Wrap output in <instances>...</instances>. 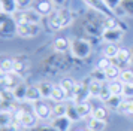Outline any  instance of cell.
Here are the masks:
<instances>
[{"mask_svg": "<svg viewBox=\"0 0 133 131\" xmlns=\"http://www.w3.org/2000/svg\"><path fill=\"white\" fill-rule=\"evenodd\" d=\"M48 18V24L52 30H60L69 27L73 21V13L69 9L63 8V9H55Z\"/></svg>", "mask_w": 133, "mask_h": 131, "instance_id": "obj_1", "label": "cell"}, {"mask_svg": "<svg viewBox=\"0 0 133 131\" xmlns=\"http://www.w3.org/2000/svg\"><path fill=\"white\" fill-rule=\"evenodd\" d=\"M70 54L78 60L87 58L91 54L90 42L87 40V39H81V37L72 39V40H70Z\"/></svg>", "mask_w": 133, "mask_h": 131, "instance_id": "obj_2", "label": "cell"}, {"mask_svg": "<svg viewBox=\"0 0 133 131\" xmlns=\"http://www.w3.org/2000/svg\"><path fill=\"white\" fill-rule=\"evenodd\" d=\"M18 31V23L15 21L12 15L2 13L0 15V36L3 39H9Z\"/></svg>", "mask_w": 133, "mask_h": 131, "instance_id": "obj_3", "label": "cell"}, {"mask_svg": "<svg viewBox=\"0 0 133 131\" xmlns=\"http://www.w3.org/2000/svg\"><path fill=\"white\" fill-rule=\"evenodd\" d=\"M15 21L18 24H39L42 19V15L36 11V9H24V11H18L15 15Z\"/></svg>", "mask_w": 133, "mask_h": 131, "instance_id": "obj_4", "label": "cell"}, {"mask_svg": "<svg viewBox=\"0 0 133 131\" xmlns=\"http://www.w3.org/2000/svg\"><path fill=\"white\" fill-rule=\"evenodd\" d=\"M90 77H87L85 81H81L78 82V86H76V92H75V97H73V104H79V103H85L88 100L90 95Z\"/></svg>", "mask_w": 133, "mask_h": 131, "instance_id": "obj_5", "label": "cell"}, {"mask_svg": "<svg viewBox=\"0 0 133 131\" xmlns=\"http://www.w3.org/2000/svg\"><path fill=\"white\" fill-rule=\"evenodd\" d=\"M41 31H42V28L39 24H18L17 34L23 39H31V37H36Z\"/></svg>", "mask_w": 133, "mask_h": 131, "instance_id": "obj_6", "label": "cell"}, {"mask_svg": "<svg viewBox=\"0 0 133 131\" xmlns=\"http://www.w3.org/2000/svg\"><path fill=\"white\" fill-rule=\"evenodd\" d=\"M33 112L37 116V119L45 121V119H49L52 116V107L49 106V104H46L45 101L39 100L36 103H33Z\"/></svg>", "mask_w": 133, "mask_h": 131, "instance_id": "obj_7", "label": "cell"}, {"mask_svg": "<svg viewBox=\"0 0 133 131\" xmlns=\"http://www.w3.org/2000/svg\"><path fill=\"white\" fill-rule=\"evenodd\" d=\"M58 85H60L63 89H64L67 100H72V101H73V97H75V92H76L78 82H75L72 77L64 76V77H61V79H60V83H58Z\"/></svg>", "mask_w": 133, "mask_h": 131, "instance_id": "obj_8", "label": "cell"}, {"mask_svg": "<svg viewBox=\"0 0 133 131\" xmlns=\"http://www.w3.org/2000/svg\"><path fill=\"white\" fill-rule=\"evenodd\" d=\"M124 36V31L121 28H103L102 30V39L106 43H117Z\"/></svg>", "mask_w": 133, "mask_h": 131, "instance_id": "obj_9", "label": "cell"}, {"mask_svg": "<svg viewBox=\"0 0 133 131\" xmlns=\"http://www.w3.org/2000/svg\"><path fill=\"white\" fill-rule=\"evenodd\" d=\"M114 61L120 69H127L129 64H132V51H129L127 48H120Z\"/></svg>", "mask_w": 133, "mask_h": 131, "instance_id": "obj_10", "label": "cell"}, {"mask_svg": "<svg viewBox=\"0 0 133 131\" xmlns=\"http://www.w3.org/2000/svg\"><path fill=\"white\" fill-rule=\"evenodd\" d=\"M29 67H30L29 58H24V57H15L14 58V73H17L18 76H24L29 71Z\"/></svg>", "mask_w": 133, "mask_h": 131, "instance_id": "obj_11", "label": "cell"}, {"mask_svg": "<svg viewBox=\"0 0 133 131\" xmlns=\"http://www.w3.org/2000/svg\"><path fill=\"white\" fill-rule=\"evenodd\" d=\"M84 2L90 6V8H93L94 11H97L99 13H102L105 17H115V13L112 11H109L108 6L105 5L103 0H84Z\"/></svg>", "mask_w": 133, "mask_h": 131, "instance_id": "obj_12", "label": "cell"}, {"mask_svg": "<svg viewBox=\"0 0 133 131\" xmlns=\"http://www.w3.org/2000/svg\"><path fill=\"white\" fill-rule=\"evenodd\" d=\"M15 75L17 73H2V76H0V85H2V88H6V89L15 88L21 82V81L15 79Z\"/></svg>", "mask_w": 133, "mask_h": 131, "instance_id": "obj_13", "label": "cell"}, {"mask_svg": "<svg viewBox=\"0 0 133 131\" xmlns=\"http://www.w3.org/2000/svg\"><path fill=\"white\" fill-rule=\"evenodd\" d=\"M35 9H36L42 17H49V15L55 11L54 5H52L51 0H39L36 5H35Z\"/></svg>", "mask_w": 133, "mask_h": 131, "instance_id": "obj_14", "label": "cell"}, {"mask_svg": "<svg viewBox=\"0 0 133 131\" xmlns=\"http://www.w3.org/2000/svg\"><path fill=\"white\" fill-rule=\"evenodd\" d=\"M52 48L57 52H66L70 51V40L67 39L66 36H58L52 40Z\"/></svg>", "mask_w": 133, "mask_h": 131, "instance_id": "obj_15", "label": "cell"}, {"mask_svg": "<svg viewBox=\"0 0 133 131\" xmlns=\"http://www.w3.org/2000/svg\"><path fill=\"white\" fill-rule=\"evenodd\" d=\"M103 28H121L123 31H126L127 24L123 23L118 17H106L103 21Z\"/></svg>", "mask_w": 133, "mask_h": 131, "instance_id": "obj_16", "label": "cell"}, {"mask_svg": "<svg viewBox=\"0 0 133 131\" xmlns=\"http://www.w3.org/2000/svg\"><path fill=\"white\" fill-rule=\"evenodd\" d=\"M0 12L6 15H15L18 12L17 0H0Z\"/></svg>", "mask_w": 133, "mask_h": 131, "instance_id": "obj_17", "label": "cell"}, {"mask_svg": "<svg viewBox=\"0 0 133 131\" xmlns=\"http://www.w3.org/2000/svg\"><path fill=\"white\" fill-rule=\"evenodd\" d=\"M115 17H124V15H129V17H133V0H123L121 2L120 8L114 12Z\"/></svg>", "mask_w": 133, "mask_h": 131, "instance_id": "obj_18", "label": "cell"}, {"mask_svg": "<svg viewBox=\"0 0 133 131\" xmlns=\"http://www.w3.org/2000/svg\"><path fill=\"white\" fill-rule=\"evenodd\" d=\"M19 124H21V127H24V128L33 130L35 127H37V116L35 115V112H27V110H25Z\"/></svg>", "mask_w": 133, "mask_h": 131, "instance_id": "obj_19", "label": "cell"}, {"mask_svg": "<svg viewBox=\"0 0 133 131\" xmlns=\"http://www.w3.org/2000/svg\"><path fill=\"white\" fill-rule=\"evenodd\" d=\"M124 101V97L123 95H111L108 100L105 101L106 104V109L109 110H114V112H120V107Z\"/></svg>", "mask_w": 133, "mask_h": 131, "instance_id": "obj_20", "label": "cell"}, {"mask_svg": "<svg viewBox=\"0 0 133 131\" xmlns=\"http://www.w3.org/2000/svg\"><path fill=\"white\" fill-rule=\"evenodd\" d=\"M106 128V121H100L90 116L87 119V130L88 131H103Z\"/></svg>", "mask_w": 133, "mask_h": 131, "instance_id": "obj_21", "label": "cell"}, {"mask_svg": "<svg viewBox=\"0 0 133 131\" xmlns=\"http://www.w3.org/2000/svg\"><path fill=\"white\" fill-rule=\"evenodd\" d=\"M51 125L55 127L58 131H67L69 130V127L72 125V122L67 119V116H61V118H54L52 119Z\"/></svg>", "mask_w": 133, "mask_h": 131, "instance_id": "obj_22", "label": "cell"}, {"mask_svg": "<svg viewBox=\"0 0 133 131\" xmlns=\"http://www.w3.org/2000/svg\"><path fill=\"white\" fill-rule=\"evenodd\" d=\"M0 125L2 127H18L15 122V116L11 112H2L0 113Z\"/></svg>", "mask_w": 133, "mask_h": 131, "instance_id": "obj_23", "label": "cell"}, {"mask_svg": "<svg viewBox=\"0 0 133 131\" xmlns=\"http://www.w3.org/2000/svg\"><path fill=\"white\" fill-rule=\"evenodd\" d=\"M36 86L39 88V92H41V95H42V98H48V97H51L52 89H54V85H52L51 82H46V81L39 82Z\"/></svg>", "mask_w": 133, "mask_h": 131, "instance_id": "obj_24", "label": "cell"}, {"mask_svg": "<svg viewBox=\"0 0 133 131\" xmlns=\"http://www.w3.org/2000/svg\"><path fill=\"white\" fill-rule=\"evenodd\" d=\"M121 75V69L118 66L112 63V64L109 66L108 69L105 70V76H106V81H117Z\"/></svg>", "mask_w": 133, "mask_h": 131, "instance_id": "obj_25", "label": "cell"}, {"mask_svg": "<svg viewBox=\"0 0 133 131\" xmlns=\"http://www.w3.org/2000/svg\"><path fill=\"white\" fill-rule=\"evenodd\" d=\"M76 106V110H78L79 116L82 119H88L91 116V113H93V107L90 106V103L88 101H85V103H79V104H75Z\"/></svg>", "mask_w": 133, "mask_h": 131, "instance_id": "obj_26", "label": "cell"}, {"mask_svg": "<svg viewBox=\"0 0 133 131\" xmlns=\"http://www.w3.org/2000/svg\"><path fill=\"white\" fill-rule=\"evenodd\" d=\"M49 98H51V100H54L55 103H64V100H67L66 92H64V89L61 88L60 85H54L52 94H51Z\"/></svg>", "mask_w": 133, "mask_h": 131, "instance_id": "obj_27", "label": "cell"}, {"mask_svg": "<svg viewBox=\"0 0 133 131\" xmlns=\"http://www.w3.org/2000/svg\"><path fill=\"white\" fill-rule=\"evenodd\" d=\"M25 100L30 101V103H36V101L42 100V95L39 92V88L37 86H29L27 94H25Z\"/></svg>", "mask_w": 133, "mask_h": 131, "instance_id": "obj_28", "label": "cell"}, {"mask_svg": "<svg viewBox=\"0 0 133 131\" xmlns=\"http://www.w3.org/2000/svg\"><path fill=\"white\" fill-rule=\"evenodd\" d=\"M106 82V81H105ZM102 85L103 82L100 81H96V79H91L90 77V85H88V88H90V95L91 97H94V98H99V95H100V91H102Z\"/></svg>", "mask_w": 133, "mask_h": 131, "instance_id": "obj_29", "label": "cell"}, {"mask_svg": "<svg viewBox=\"0 0 133 131\" xmlns=\"http://www.w3.org/2000/svg\"><path fill=\"white\" fill-rule=\"evenodd\" d=\"M118 51H120V46H117L115 43H108L106 46L103 48V57H106L109 60H114L117 57Z\"/></svg>", "mask_w": 133, "mask_h": 131, "instance_id": "obj_30", "label": "cell"}, {"mask_svg": "<svg viewBox=\"0 0 133 131\" xmlns=\"http://www.w3.org/2000/svg\"><path fill=\"white\" fill-rule=\"evenodd\" d=\"M27 89H29V86H27L24 82H19L18 85L12 89V92H14V95H15V98H17V100H25Z\"/></svg>", "mask_w": 133, "mask_h": 131, "instance_id": "obj_31", "label": "cell"}, {"mask_svg": "<svg viewBox=\"0 0 133 131\" xmlns=\"http://www.w3.org/2000/svg\"><path fill=\"white\" fill-rule=\"evenodd\" d=\"M123 89H124V83L121 81H111L109 83V91L112 95H123Z\"/></svg>", "mask_w": 133, "mask_h": 131, "instance_id": "obj_32", "label": "cell"}, {"mask_svg": "<svg viewBox=\"0 0 133 131\" xmlns=\"http://www.w3.org/2000/svg\"><path fill=\"white\" fill-rule=\"evenodd\" d=\"M91 116L96 119H100V121H106L108 118V109L103 106H96L93 107V113H91Z\"/></svg>", "mask_w": 133, "mask_h": 131, "instance_id": "obj_33", "label": "cell"}, {"mask_svg": "<svg viewBox=\"0 0 133 131\" xmlns=\"http://www.w3.org/2000/svg\"><path fill=\"white\" fill-rule=\"evenodd\" d=\"M66 116L67 119L70 121V122H78V121H81V116H79L78 110H76V106L75 104H69L67 106V112H66Z\"/></svg>", "mask_w": 133, "mask_h": 131, "instance_id": "obj_34", "label": "cell"}, {"mask_svg": "<svg viewBox=\"0 0 133 131\" xmlns=\"http://www.w3.org/2000/svg\"><path fill=\"white\" fill-rule=\"evenodd\" d=\"M67 106L64 103H55V106H52V118H61L66 116Z\"/></svg>", "mask_w": 133, "mask_h": 131, "instance_id": "obj_35", "label": "cell"}, {"mask_svg": "<svg viewBox=\"0 0 133 131\" xmlns=\"http://www.w3.org/2000/svg\"><path fill=\"white\" fill-rule=\"evenodd\" d=\"M2 73H14V58H3L0 63Z\"/></svg>", "mask_w": 133, "mask_h": 131, "instance_id": "obj_36", "label": "cell"}, {"mask_svg": "<svg viewBox=\"0 0 133 131\" xmlns=\"http://www.w3.org/2000/svg\"><path fill=\"white\" fill-rule=\"evenodd\" d=\"M120 112L124 115H133V98H126L120 107Z\"/></svg>", "mask_w": 133, "mask_h": 131, "instance_id": "obj_37", "label": "cell"}, {"mask_svg": "<svg viewBox=\"0 0 133 131\" xmlns=\"http://www.w3.org/2000/svg\"><path fill=\"white\" fill-rule=\"evenodd\" d=\"M120 81L123 83L133 82V69H130V67L123 69V70H121V75H120Z\"/></svg>", "mask_w": 133, "mask_h": 131, "instance_id": "obj_38", "label": "cell"}, {"mask_svg": "<svg viewBox=\"0 0 133 131\" xmlns=\"http://www.w3.org/2000/svg\"><path fill=\"white\" fill-rule=\"evenodd\" d=\"M15 95H14L12 89H6V88H2L0 91V101H15Z\"/></svg>", "mask_w": 133, "mask_h": 131, "instance_id": "obj_39", "label": "cell"}, {"mask_svg": "<svg viewBox=\"0 0 133 131\" xmlns=\"http://www.w3.org/2000/svg\"><path fill=\"white\" fill-rule=\"evenodd\" d=\"M90 77H91V79H96V81H100V82H105V81H106L105 71L100 70V69H94V70L91 71Z\"/></svg>", "mask_w": 133, "mask_h": 131, "instance_id": "obj_40", "label": "cell"}, {"mask_svg": "<svg viewBox=\"0 0 133 131\" xmlns=\"http://www.w3.org/2000/svg\"><path fill=\"white\" fill-rule=\"evenodd\" d=\"M123 97H124V98H133V82L124 83V89H123Z\"/></svg>", "mask_w": 133, "mask_h": 131, "instance_id": "obj_41", "label": "cell"}, {"mask_svg": "<svg viewBox=\"0 0 133 131\" xmlns=\"http://www.w3.org/2000/svg\"><path fill=\"white\" fill-rule=\"evenodd\" d=\"M103 2H105V5L108 6L109 11L115 12L118 8H120V5H121V2H123V0H103Z\"/></svg>", "mask_w": 133, "mask_h": 131, "instance_id": "obj_42", "label": "cell"}, {"mask_svg": "<svg viewBox=\"0 0 133 131\" xmlns=\"http://www.w3.org/2000/svg\"><path fill=\"white\" fill-rule=\"evenodd\" d=\"M112 64V61L109 58H106V57H103V58H100V61H99V66H97V69H100V70H106L109 66Z\"/></svg>", "mask_w": 133, "mask_h": 131, "instance_id": "obj_43", "label": "cell"}, {"mask_svg": "<svg viewBox=\"0 0 133 131\" xmlns=\"http://www.w3.org/2000/svg\"><path fill=\"white\" fill-rule=\"evenodd\" d=\"M31 131H58V130L55 127H52V125H37Z\"/></svg>", "mask_w": 133, "mask_h": 131, "instance_id": "obj_44", "label": "cell"}, {"mask_svg": "<svg viewBox=\"0 0 133 131\" xmlns=\"http://www.w3.org/2000/svg\"><path fill=\"white\" fill-rule=\"evenodd\" d=\"M17 5H18L19 11H24L31 5V0H17Z\"/></svg>", "mask_w": 133, "mask_h": 131, "instance_id": "obj_45", "label": "cell"}, {"mask_svg": "<svg viewBox=\"0 0 133 131\" xmlns=\"http://www.w3.org/2000/svg\"><path fill=\"white\" fill-rule=\"evenodd\" d=\"M51 2H52V5H54L57 9H63V8L67 6V0H51Z\"/></svg>", "mask_w": 133, "mask_h": 131, "instance_id": "obj_46", "label": "cell"}, {"mask_svg": "<svg viewBox=\"0 0 133 131\" xmlns=\"http://www.w3.org/2000/svg\"><path fill=\"white\" fill-rule=\"evenodd\" d=\"M2 131H17V127H2Z\"/></svg>", "mask_w": 133, "mask_h": 131, "instance_id": "obj_47", "label": "cell"}, {"mask_svg": "<svg viewBox=\"0 0 133 131\" xmlns=\"http://www.w3.org/2000/svg\"><path fill=\"white\" fill-rule=\"evenodd\" d=\"M76 131H88V130H87V128H85V130L84 128H81V130H76Z\"/></svg>", "mask_w": 133, "mask_h": 131, "instance_id": "obj_48", "label": "cell"}, {"mask_svg": "<svg viewBox=\"0 0 133 131\" xmlns=\"http://www.w3.org/2000/svg\"><path fill=\"white\" fill-rule=\"evenodd\" d=\"M132 64H133V49H132Z\"/></svg>", "mask_w": 133, "mask_h": 131, "instance_id": "obj_49", "label": "cell"}, {"mask_svg": "<svg viewBox=\"0 0 133 131\" xmlns=\"http://www.w3.org/2000/svg\"><path fill=\"white\" fill-rule=\"evenodd\" d=\"M132 131H133V130H132Z\"/></svg>", "mask_w": 133, "mask_h": 131, "instance_id": "obj_50", "label": "cell"}]
</instances>
